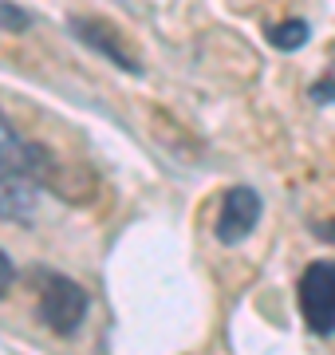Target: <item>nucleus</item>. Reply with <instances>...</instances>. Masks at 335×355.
Listing matches in <instances>:
<instances>
[{
  "instance_id": "obj_1",
  "label": "nucleus",
  "mask_w": 335,
  "mask_h": 355,
  "mask_svg": "<svg viewBox=\"0 0 335 355\" xmlns=\"http://www.w3.org/2000/svg\"><path fill=\"white\" fill-rule=\"evenodd\" d=\"M36 296H39V316L52 331L71 336L87 316V292L75 280L60 277V272H39L36 277Z\"/></svg>"
},
{
  "instance_id": "obj_3",
  "label": "nucleus",
  "mask_w": 335,
  "mask_h": 355,
  "mask_svg": "<svg viewBox=\"0 0 335 355\" xmlns=\"http://www.w3.org/2000/svg\"><path fill=\"white\" fill-rule=\"evenodd\" d=\"M260 193L248 190V186H233L225 190L221 198V209H217V241L221 245H241L257 229L260 221Z\"/></svg>"
},
{
  "instance_id": "obj_5",
  "label": "nucleus",
  "mask_w": 335,
  "mask_h": 355,
  "mask_svg": "<svg viewBox=\"0 0 335 355\" xmlns=\"http://www.w3.org/2000/svg\"><path fill=\"white\" fill-rule=\"evenodd\" d=\"M71 36H75V40H83V44H87L91 51H99L103 60L118 64L123 71H134V76L142 71V64L134 60V51H130V44H127L123 36H118V32H115L111 24H107V20H95V16L87 20V16H75V20H71Z\"/></svg>"
},
{
  "instance_id": "obj_2",
  "label": "nucleus",
  "mask_w": 335,
  "mask_h": 355,
  "mask_svg": "<svg viewBox=\"0 0 335 355\" xmlns=\"http://www.w3.org/2000/svg\"><path fill=\"white\" fill-rule=\"evenodd\" d=\"M300 312L316 336L335 331V261H316L300 277Z\"/></svg>"
},
{
  "instance_id": "obj_8",
  "label": "nucleus",
  "mask_w": 335,
  "mask_h": 355,
  "mask_svg": "<svg viewBox=\"0 0 335 355\" xmlns=\"http://www.w3.org/2000/svg\"><path fill=\"white\" fill-rule=\"evenodd\" d=\"M28 28H32V16L8 0H0V32H28Z\"/></svg>"
},
{
  "instance_id": "obj_4",
  "label": "nucleus",
  "mask_w": 335,
  "mask_h": 355,
  "mask_svg": "<svg viewBox=\"0 0 335 355\" xmlns=\"http://www.w3.org/2000/svg\"><path fill=\"white\" fill-rule=\"evenodd\" d=\"M48 170V154L39 150L36 142H24L20 130L0 114V182L4 178H44Z\"/></svg>"
},
{
  "instance_id": "obj_10",
  "label": "nucleus",
  "mask_w": 335,
  "mask_h": 355,
  "mask_svg": "<svg viewBox=\"0 0 335 355\" xmlns=\"http://www.w3.org/2000/svg\"><path fill=\"white\" fill-rule=\"evenodd\" d=\"M8 288H12V265H8V257L0 253V296Z\"/></svg>"
},
{
  "instance_id": "obj_7",
  "label": "nucleus",
  "mask_w": 335,
  "mask_h": 355,
  "mask_svg": "<svg viewBox=\"0 0 335 355\" xmlns=\"http://www.w3.org/2000/svg\"><path fill=\"white\" fill-rule=\"evenodd\" d=\"M308 40V20H280L269 28V44H276L280 51H296Z\"/></svg>"
},
{
  "instance_id": "obj_6",
  "label": "nucleus",
  "mask_w": 335,
  "mask_h": 355,
  "mask_svg": "<svg viewBox=\"0 0 335 355\" xmlns=\"http://www.w3.org/2000/svg\"><path fill=\"white\" fill-rule=\"evenodd\" d=\"M36 214V178L0 182V221H32Z\"/></svg>"
},
{
  "instance_id": "obj_9",
  "label": "nucleus",
  "mask_w": 335,
  "mask_h": 355,
  "mask_svg": "<svg viewBox=\"0 0 335 355\" xmlns=\"http://www.w3.org/2000/svg\"><path fill=\"white\" fill-rule=\"evenodd\" d=\"M308 95H311V103H335V64L327 67L316 83H311Z\"/></svg>"
}]
</instances>
